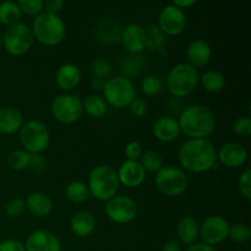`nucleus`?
<instances>
[{"label":"nucleus","instance_id":"10","mask_svg":"<svg viewBox=\"0 0 251 251\" xmlns=\"http://www.w3.org/2000/svg\"><path fill=\"white\" fill-rule=\"evenodd\" d=\"M50 113L51 117L61 124H74L83 114L82 100L76 95L64 93L51 100Z\"/></svg>","mask_w":251,"mask_h":251},{"label":"nucleus","instance_id":"44","mask_svg":"<svg viewBox=\"0 0 251 251\" xmlns=\"http://www.w3.org/2000/svg\"><path fill=\"white\" fill-rule=\"evenodd\" d=\"M0 251H26L25 244L16 239H5L0 242Z\"/></svg>","mask_w":251,"mask_h":251},{"label":"nucleus","instance_id":"23","mask_svg":"<svg viewBox=\"0 0 251 251\" xmlns=\"http://www.w3.org/2000/svg\"><path fill=\"white\" fill-rule=\"evenodd\" d=\"M70 229L76 237H90L96 229V218L88 211H78L71 217Z\"/></svg>","mask_w":251,"mask_h":251},{"label":"nucleus","instance_id":"4","mask_svg":"<svg viewBox=\"0 0 251 251\" xmlns=\"http://www.w3.org/2000/svg\"><path fill=\"white\" fill-rule=\"evenodd\" d=\"M87 186L91 196L98 201L107 202L118 195L120 184L117 171L108 164H98L88 174Z\"/></svg>","mask_w":251,"mask_h":251},{"label":"nucleus","instance_id":"16","mask_svg":"<svg viewBox=\"0 0 251 251\" xmlns=\"http://www.w3.org/2000/svg\"><path fill=\"white\" fill-rule=\"evenodd\" d=\"M118 180L125 188H139L146 180V171L139 161H124L117 171Z\"/></svg>","mask_w":251,"mask_h":251},{"label":"nucleus","instance_id":"28","mask_svg":"<svg viewBox=\"0 0 251 251\" xmlns=\"http://www.w3.org/2000/svg\"><path fill=\"white\" fill-rule=\"evenodd\" d=\"M200 83L202 85L203 90L207 92L218 93L225 88L226 77L221 71L211 69L200 76Z\"/></svg>","mask_w":251,"mask_h":251},{"label":"nucleus","instance_id":"19","mask_svg":"<svg viewBox=\"0 0 251 251\" xmlns=\"http://www.w3.org/2000/svg\"><path fill=\"white\" fill-rule=\"evenodd\" d=\"M82 74L80 68L73 63H65L58 68L55 73L56 86L64 92L74 91L81 82Z\"/></svg>","mask_w":251,"mask_h":251},{"label":"nucleus","instance_id":"25","mask_svg":"<svg viewBox=\"0 0 251 251\" xmlns=\"http://www.w3.org/2000/svg\"><path fill=\"white\" fill-rule=\"evenodd\" d=\"M120 33L122 28L114 19H103L96 27V37L104 44L117 43L120 41Z\"/></svg>","mask_w":251,"mask_h":251},{"label":"nucleus","instance_id":"26","mask_svg":"<svg viewBox=\"0 0 251 251\" xmlns=\"http://www.w3.org/2000/svg\"><path fill=\"white\" fill-rule=\"evenodd\" d=\"M145 65H146V63H145L141 54H129V55L124 56L120 61V71H122L124 77H135V76H139L141 74Z\"/></svg>","mask_w":251,"mask_h":251},{"label":"nucleus","instance_id":"8","mask_svg":"<svg viewBox=\"0 0 251 251\" xmlns=\"http://www.w3.org/2000/svg\"><path fill=\"white\" fill-rule=\"evenodd\" d=\"M103 98L108 105L114 108L129 107L136 98V87L131 78L124 76H115L105 81L103 88Z\"/></svg>","mask_w":251,"mask_h":251},{"label":"nucleus","instance_id":"35","mask_svg":"<svg viewBox=\"0 0 251 251\" xmlns=\"http://www.w3.org/2000/svg\"><path fill=\"white\" fill-rule=\"evenodd\" d=\"M250 237L251 229L247 223L237 222L234 225H230L228 238H230L234 243L243 244V243H247L250 239Z\"/></svg>","mask_w":251,"mask_h":251},{"label":"nucleus","instance_id":"47","mask_svg":"<svg viewBox=\"0 0 251 251\" xmlns=\"http://www.w3.org/2000/svg\"><path fill=\"white\" fill-rule=\"evenodd\" d=\"M172 4L176 5V7H179L183 11H185L186 9H189V7L194 6L196 4V0H176V1H173Z\"/></svg>","mask_w":251,"mask_h":251},{"label":"nucleus","instance_id":"6","mask_svg":"<svg viewBox=\"0 0 251 251\" xmlns=\"http://www.w3.org/2000/svg\"><path fill=\"white\" fill-rule=\"evenodd\" d=\"M22 150L29 154H42L50 145V132L44 123L31 119L24 123L19 131Z\"/></svg>","mask_w":251,"mask_h":251},{"label":"nucleus","instance_id":"9","mask_svg":"<svg viewBox=\"0 0 251 251\" xmlns=\"http://www.w3.org/2000/svg\"><path fill=\"white\" fill-rule=\"evenodd\" d=\"M2 48L12 56H22L33 47L34 38L31 27L24 22L7 27L1 37Z\"/></svg>","mask_w":251,"mask_h":251},{"label":"nucleus","instance_id":"45","mask_svg":"<svg viewBox=\"0 0 251 251\" xmlns=\"http://www.w3.org/2000/svg\"><path fill=\"white\" fill-rule=\"evenodd\" d=\"M64 6L63 0H47L44 1V12L58 15Z\"/></svg>","mask_w":251,"mask_h":251},{"label":"nucleus","instance_id":"3","mask_svg":"<svg viewBox=\"0 0 251 251\" xmlns=\"http://www.w3.org/2000/svg\"><path fill=\"white\" fill-rule=\"evenodd\" d=\"M34 41L46 47H54L65 39V22L59 15L42 12L34 17L31 26Z\"/></svg>","mask_w":251,"mask_h":251},{"label":"nucleus","instance_id":"21","mask_svg":"<svg viewBox=\"0 0 251 251\" xmlns=\"http://www.w3.org/2000/svg\"><path fill=\"white\" fill-rule=\"evenodd\" d=\"M24 123V115L17 108L10 105L0 108V134H16L20 131Z\"/></svg>","mask_w":251,"mask_h":251},{"label":"nucleus","instance_id":"33","mask_svg":"<svg viewBox=\"0 0 251 251\" xmlns=\"http://www.w3.org/2000/svg\"><path fill=\"white\" fill-rule=\"evenodd\" d=\"M29 159H31V154L28 152H26L25 150H15V151L10 152V154L7 156V166L15 172L24 171V169L28 168Z\"/></svg>","mask_w":251,"mask_h":251},{"label":"nucleus","instance_id":"37","mask_svg":"<svg viewBox=\"0 0 251 251\" xmlns=\"http://www.w3.org/2000/svg\"><path fill=\"white\" fill-rule=\"evenodd\" d=\"M141 91L146 96H156L162 91V81L157 76H146L141 81Z\"/></svg>","mask_w":251,"mask_h":251},{"label":"nucleus","instance_id":"30","mask_svg":"<svg viewBox=\"0 0 251 251\" xmlns=\"http://www.w3.org/2000/svg\"><path fill=\"white\" fill-rule=\"evenodd\" d=\"M65 196L70 202L83 203L90 199L91 194L87 184L81 180H74L66 185Z\"/></svg>","mask_w":251,"mask_h":251},{"label":"nucleus","instance_id":"22","mask_svg":"<svg viewBox=\"0 0 251 251\" xmlns=\"http://www.w3.org/2000/svg\"><path fill=\"white\" fill-rule=\"evenodd\" d=\"M25 202H26L27 211H29L32 215L38 218L48 217L53 211L51 199L47 194L41 193V191L29 194Z\"/></svg>","mask_w":251,"mask_h":251},{"label":"nucleus","instance_id":"46","mask_svg":"<svg viewBox=\"0 0 251 251\" xmlns=\"http://www.w3.org/2000/svg\"><path fill=\"white\" fill-rule=\"evenodd\" d=\"M186 251H217L215 247L205 244V243H194V244L189 245Z\"/></svg>","mask_w":251,"mask_h":251},{"label":"nucleus","instance_id":"41","mask_svg":"<svg viewBox=\"0 0 251 251\" xmlns=\"http://www.w3.org/2000/svg\"><path fill=\"white\" fill-rule=\"evenodd\" d=\"M142 153L144 151H142V146L140 142L130 141L125 146V156H126L127 161H139Z\"/></svg>","mask_w":251,"mask_h":251},{"label":"nucleus","instance_id":"36","mask_svg":"<svg viewBox=\"0 0 251 251\" xmlns=\"http://www.w3.org/2000/svg\"><path fill=\"white\" fill-rule=\"evenodd\" d=\"M22 15L26 14L28 16H38L39 14L44 11V1L43 0H20L17 1Z\"/></svg>","mask_w":251,"mask_h":251},{"label":"nucleus","instance_id":"15","mask_svg":"<svg viewBox=\"0 0 251 251\" xmlns=\"http://www.w3.org/2000/svg\"><path fill=\"white\" fill-rule=\"evenodd\" d=\"M120 42L129 54H141L146 49V29L139 24H130L122 29Z\"/></svg>","mask_w":251,"mask_h":251},{"label":"nucleus","instance_id":"32","mask_svg":"<svg viewBox=\"0 0 251 251\" xmlns=\"http://www.w3.org/2000/svg\"><path fill=\"white\" fill-rule=\"evenodd\" d=\"M139 162L144 167L146 173L147 172H150V173H157L164 166L162 154L158 153L157 151H153V150H147V151H145L142 153V156L140 157Z\"/></svg>","mask_w":251,"mask_h":251},{"label":"nucleus","instance_id":"11","mask_svg":"<svg viewBox=\"0 0 251 251\" xmlns=\"http://www.w3.org/2000/svg\"><path fill=\"white\" fill-rule=\"evenodd\" d=\"M105 216L117 225L132 222L137 216V205L134 199L126 195H115L105 202Z\"/></svg>","mask_w":251,"mask_h":251},{"label":"nucleus","instance_id":"48","mask_svg":"<svg viewBox=\"0 0 251 251\" xmlns=\"http://www.w3.org/2000/svg\"><path fill=\"white\" fill-rule=\"evenodd\" d=\"M162 251H181V248L179 243L174 242V240H168V242L164 243Z\"/></svg>","mask_w":251,"mask_h":251},{"label":"nucleus","instance_id":"14","mask_svg":"<svg viewBox=\"0 0 251 251\" xmlns=\"http://www.w3.org/2000/svg\"><path fill=\"white\" fill-rule=\"evenodd\" d=\"M248 150L240 142H227L217 151V162L228 169H238L248 161Z\"/></svg>","mask_w":251,"mask_h":251},{"label":"nucleus","instance_id":"20","mask_svg":"<svg viewBox=\"0 0 251 251\" xmlns=\"http://www.w3.org/2000/svg\"><path fill=\"white\" fill-rule=\"evenodd\" d=\"M154 137L161 142L176 141L180 135V126L178 119L173 117H161L154 122L152 127Z\"/></svg>","mask_w":251,"mask_h":251},{"label":"nucleus","instance_id":"50","mask_svg":"<svg viewBox=\"0 0 251 251\" xmlns=\"http://www.w3.org/2000/svg\"><path fill=\"white\" fill-rule=\"evenodd\" d=\"M2 48V42H1V36H0V50H1Z\"/></svg>","mask_w":251,"mask_h":251},{"label":"nucleus","instance_id":"49","mask_svg":"<svg viewBox=\"0 0 251 251\" xmlns=\"http://www.w3.org/2000/svg\"><path fill=\"white\" fill-rule=\"evenodd\" d=\"M104 85L105 81L100 80V78H92V81H91V87H92V90L96 91V92H103Z\"/></svg>","mask_w":251,"mask_h":251},{"label":"nucleus","instance_id":"31","mask_svg":"<svg viewBox=\"0 0 251 251\" xmlns=\"http://www.w3.org/2000/svg\"><path fill=\"white\" fill-rule=\"evenodd\" d=\"M146 49L159 54H163L166 50V36L162 33L157 25H151L146 29Z\"/></svg>","mask_w":251,"mask_h":251},{"label":"nucleus","instance_id":"38","mask_svg":"<svg viewBox=\"0 0 251 251\" xmlns=\"http://www.w3.org/2000/svg\"><path fill=\"white\" fill-rule=\"evenodd\" d=\"M26 211V202H25L24 199L20 198L11 199V200L6 203V206H5V212H6V215L11 218L21 217Z\"/></svg>","mask_w":251,"mask_h":251},{"label":"nucleus","instance_id":"13","mask_svg":"<svg viewBox=\"0 0 251 251\" xmlns=\"http://www.w3.org/2000/svg\"><path fill=\"white\" fill-rule=\"evenodd\" d=\"M185 11L176 7V5L168 4L161 10L157 20V27L164 36L176 37L184 32L186 27Z\"/></svg>","mask_w":251,"mask_h":251},{"label":"nucleus","instance_id":"1","mask_svg":"<svg viewBox=\"0 0 251 251\" xmlns=\"http://www.w3.org/2000/svg\"><path fill=\"white\" fill-rule=\"evenodd\" d=\"M178 159L183 171L206 173L216 167L217 150L208 139H189L179 150Z\"/></svg>","mask_w":251,"mask_h":251},{"label":"nucleus","instance_id":"29","mask_svg":"<svg viewBox=\"0 0 251 251\" xmlns=\"http://www.w3.org/2000/svg\"><path fill=\"white\" fill-rule=\"evenodd\" d=\"M22 12L15 1L0 2V24L10 27L19 24L22 20Z\"/></svg>","mask_w":251,"mask_h":251},{"label":"nucleus","instance_id":"2","mask_svg":"<svg viewBox=\"0 0 251 251\" xmlns=\"http://www.w3.org/2000/svg\"><path fill=\"white\" fill-rule=\"evenodd\" d=\"M178 123L180 131L189 139H208L215 132L217 120L210 107L193 104L180 113Z\"/></svg>","mask_w":251,"mask_h":251},{"label":"nucleus","instance_id":"18","mask_svg":"<svg viewBox=\"0 0 251 251\" xmlns=\"http://www.w3.org/2000/svg\"><path fill=\"white\" fill-rule=\"evenodd\" d=\"M212 59V48L205 39L196 38L189 43L186 48V63L193 68L202 69L210 64Z\"/></svg>","mask_w":251,"mask_h":251},{"label":"nucleus","instance_id":"24","mask_svg":"<svg viewBox=\"0 0 251 251\" xmlns=\"http://www.w3.org/2000/svg\"><path fill=\"white\" fill-rule=\"evenodd\" d=\"M200 225L198 221L191 216H184L176 225V237L183 244L191 245L199 238Z\"/></svg>","mask_w":251,"mask_h":251},{"label":"nucleus","instance_id":"7","mask_svg":"<svg viewBox=\"0 0 251 251\" xmlns=\"http://www.w3.org/2000/svg\"><path fill=\"white\" fill-rule=\"evenodd\" d=\"M154 184L161 194L169 198L180 196L188 190L189 178L185 172L176 166H163L154 176Z\"/></svg>","mask_w":251,"mask_h":251},{"label":"nucleus","instance_id":"17","mask_svg":"<svg viewBox=\"0 0 251 251\" xmlns=\"http://www.w3.org/2000/svg\"><path fill=\"white\" fill-rule=\"evenodd\" d=\"M25 249L26 251H61V243L54 233L38 229L28 235Z\"/></svg>","mask_w":251,"mask_h":251},{"label":"nucleus","instance_id":"27","mask_svg":"<svg viewBox=\"0 0 251 251\" xmlns=\"http://www.w3.org/2000/svg\"><path fill=\"white\" fill-rule=\"evenodd\" d=\"M83 112L91 118H102L107 114L108 104L103 96L88 95L82 100Z\"/></svg>","mask_w":251,"mask_h":251},{"label":"nucleus","instance_id":"39","mask_svg":"<svg viewBox=\"0 0 251 251\" xmlns=\"http://www.w3.org/2000/svg\"><path fill=\"white\" fill-rule=\"evenodd\" d=\"M233 131L242 137H248L251 135V119L249 115H242L237 118L233 124Z\"/></svg>","mask_w":251,"mask_h":251},{"label":"nucleus","instance_id":"5","mask_svg":"<svg viewBox=\"0 0 251 251\" xmlns=\"http://www.w3.org/2000/svg\"><path fill=\"white\" fill-rule=\"evenodd\" d=\"M166 83L172 96L176 98L188 97L200 83V74L186 61L179 63L169 70Z\"/></svg>","mask_w":251,"mask_h":251},{"label":"nucleus","instance_id":"40","mask_svg":"<svg viewBox=\"0 0 251 251\" xmlns=\"http://www.w3.org/2000/svg\"><path fill=\"white\" fill-rule=\"evenodd\" d=\"M238 190H239L240 195L247 200L251 199V171L249 168L245 169L242 174H240L239 179H238Z\"/></svg>","mask_w":251,"mask_h":251},{"label":"nucleus","instance_id":"43","mask_svg":"<svg viewBox=\"0 0 251 251\" xmlns=\"http://www.w3.org/2000/svg\"><path fill=\"white\" fill-rule=\"evenodd\" d=\"M28 169L36 173H42L47 169V161L42 154H31Z\"/></svg>","mask_w":251,"mask_h":251},{"label":"nucleus","instance_id":"34","mask_svg":"<svg viewBox=\"0 0 251 251\" xmlns=\"http://www.w3.org/2000/svg\"><path fill=\"white\" fill-rule=\"evenodd\" d=\"M112 71L113 66L107 58L95 59L91 65V74H92L93 78H100V80L107 81L108 78H110Z\"/></svg>","mask_w":251,"mask_h":251},{"label":"nucleus","instance_id":"42","mask_svg":"<svg viewBox=\"0 0 251 251\" xmlns=\"http://www.w3.org/2000/svg\"><path fill=\"white\" fill-rule=\"evenodd\" d=\"M147 109H149V108H147L146 100H142V98H135L129 105L130 113L137 118H141L144 117V115H146Z\"/></svg>","mask_w":251,"mask_h":251},{"label":"nucleus","instance_id":"12","mask_svg":"<svg viewBox=\"0 0 251 251\" xmlns=\"http://www.w3.org/2000/svg\"><path fill=\"white\" fill-rule=\"evenodd\" d=\"M230 223L220 215L208 216L200 225L199 237L202 243L215 247L225 242L229 234Z\"/></svg>","mask_w":251,"mask_h":251}]
</instances>
